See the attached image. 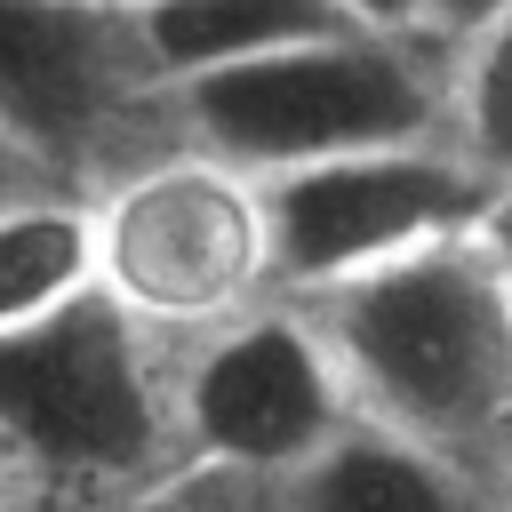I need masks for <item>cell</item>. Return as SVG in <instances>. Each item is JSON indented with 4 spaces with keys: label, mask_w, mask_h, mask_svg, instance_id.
<instances>
[{
    "label": "cell",
    "mask_w": 512,
    "mask_h": 512,
    "mask_svg": "<svg viewBox=\"0 0 512 512\" xmlns=\"http://www.w3.org/2000/svg\"><path fill=\"white\" fill-rule=\"evenodd\" d=\"M0 488H8V456H0Z\"/></svg>",
    "instance_id": "e0dca14e"
},
{
    "label": "cell",
    "mask_w": 512,
    "mask_h": 512,
    "mask_svg": "<svg viewBox=\"0 0 512 512\" xmlns=\"http://www.w3.org/2000/svg\"><path fill=\"white\" fill-rule=\"evenodd\" d=\"M144 120H168V88L120 0H0V136L56 184L80 192Z\"/></svg>",
    "instance_id": "52a82bcc"
},
{
    "label": "cell",
    "mask_w": 512,
    "mask_h": 512,
    "mask_svg": "<svg viewBox=\"0 0 512 512\" xmlns=\"http://www.w3.org/2000/svg\"><path fill=\"white\" fill-rule=\"evenodd\" d=\"M120 8H128L136 48L160 88H184L200 72L256 64V56L328 40V32H368L336 0H120Z\"/></svg>",
    "instance_id": "9c48e42d"
},
{
    "label": "cell",
    "mask_w": 512,
    "mask_h": 512,
    "mask_svg": "<svg viewBox=\"0 0 512 512\" xmlns=\"http://www.w3.org/2000/svg\"><path fill=\"white\" fill-rule=\"evenodd\" d=\"M256 200H264L272 280L288 296H312L408 248L480 232V216L496 208V184L456 144L424 136V144H376V152L288 168V176H256Z\"/></svg>",
    "instance_id": "5b68a950"
},
{
    "label": "cell",
    "mask_w": 512,
    "mask_h": 512,
    "mask_svg": "<svg viewBox=\"0 0 512 512\" xmlns=\"http://www.w3.org/2000/svg\"><path fill=\"white\" fill-rule=\"evenodd\" d=\"M440 120L448 64L424 56V32H328L168 88V128L240 176H288L376 144H424L440 136Z\"/></svg>",
    "instance_id": "7a4b0ae2"
},
{
    "label": "cell",
    "mask_w": 512,
    "mask_h": 512,
    "mask_svg": "<svg viewBox=\"0 0 512 512\" xmlns=\"http://www.w3.org/2000/svg\"><path fill=\"white\" fill-rule=\"evenodd\" d=\"M24 192H56V176H48L16 136H0V208H8V200H24ZM64 192H72V184H64Z\"/></svg>",
    "instance_id": "4fadbf2b"
},
{
    "label": "cell",
    "mask_w": 512,
    "mask_h": 512,
    "mask_svg": "<svg viewBox=\"0 0 512 512\" xmlns=\"http://www.w3.org/2000/svg\"><path fill=\"white\" fill-rule=\"evenodd\" d=\"M200 512H496V488L368 416L280 472H184L168 480Z\"/></svg>",
    "instance_id": "ba28073f"
},
{
    "label": "cell",
    "mask_w": 512,
    "mask_h": 512,
    "mask_svg": "<svg viewBox=\"0 0 512 512\" xmlns=\"http://www.w3.org/2000/svg\"><path fill=\"white\" fill-rule=\"evenodd\" d=\"M0 456L72 488H136L168 472V376L152 328L104 288L0 328Z\"/></svg>",
    "instance_id": "3957f363"
},
{
    "label": "cell",
    "mask_w": 512,
    "mask_h": 512,
    "mask_svg": "<svg viewBox=\"0 0 512 512\" xmlns=\"http://www.w3.org/2000/svg\"><path fill=\"white\" fill-rule=\"evenodd\" d=\"M104 512H200V504H184L176 488H152V496H120V504H104Z\"/></svg>",
    "instance_id": "2e32d148"
},
{
    "label": "cell",
    "mask_w": 512,
    "mask_h": 512,
    "mask_svg": "<svg viewBox=\"0 0 512 512\" xmlns=\"http://www.w3.org/2000/svg\"><path fill=\"white\" fill-rule=\"evenodd\" d=\"M448 128H456V152L504 192L512 184V8L488 16L472 40H456V64H448Z\"/></svg>",
    "instance_id": "8fae6325"
},
{
    "label": "cell",
    "mask_w": 512,
    "mask_h": 512,
    "mask_svg": "<svg viewBox=\"0 0 512 512\" xmlns=\"http://www.w3.org/2000/svg\"><path fill=\"white\" fill-rule=\"evenodd\" d=\"M480 240H488V256L504 264V280H512V184L496 192V208L480 216Z\"/></svg>",
    "instance_id": "9a60e30c"
},
{
    "label": "cell",
    "mask_w": 512,
    "mask_h": 512,
    "mask_svg": "<svg viewBox=\"0 0 512 512\" xmlns=\"http://www.w3.org/2000/svg\"><path fill=\"white\" fill-rule=\"evenodd\" d=\"M96 288L152 336H200L272 288L256 176L176 144L120 168L96 200Z\"/></svg>",
    "instance_id": "277c9868"
},
{
    "label": "cell",
    "mask_w": 512,
    "mask_h": 512,
    "mask_svg": "<svg viewBox=\"0 0 512 512\" xmlns=\"http://www.w3.org/2000/svg\"><path fill=\"white\" fill-rule=\"evenodd\" d=\"M512 0H416V32L424 40H472L488 16H504Z\"/></svg>",
    "instance_id": "7c38bea8"
},
{
    "label": "cell",
    "mask_w": 512,
    "mask_h": 512,
    "mask_svg": "<svg viewBox=\"0 0 512 512\" xmlns=\"http://www.w3.org/2000/svg\"><path fill=\"white\" fill-rule=\"evenodd\" d=\"M344 16H360L368 32H416V0H336Z\"/></svg>",
    "instance_id": "5bb4252c"
},
{
    "label": "cell",
    "mask_w": 512,
    "mask_h": 512,
    "mask_svg": "<svg viewBox=\"0 0 512 512\" xmlns=\"http://www.w3.org/2000/svg\"><path fill=\"white\" fill-rule=\"evenodd\" d=\"M96 288V208L56 192H24L0 208V328H24Z\"/></svg>",
    "instance_id": "30bf717a"
},
{
    "label": "cell",
    "mask_w": 512,
    "mask_h": 512,
    "mask_svg": "<svg viewBox=\"0 0 512 512\" xmlns=\"http://www.w3.org/2000/svg\"><path fill=\"white\" fill-rule=\"evenodd\" d=\"M352 408L488 488H512V280L480 232L296 296Z\"/></svg>",
    "instance_id": "6da1fadb"
},
{
    "label": "cell",
    "mask_w": 512,
    "mask_h": 512,
    "mask_svg": "<svg viewBox=\"0 0 512 512\" xmlns=\"http://www.w3.org/2000/svg\"><path fill=\"white\" fill-rule=\"evenodd\" d=\"M352 392L320 344V328L288 304H248L216 328H200L192 360L168 376V424H176V472H280L328 448L352 424Z\"/></svg>",
    "instance_id": "8992f818"
}]
</instances>
